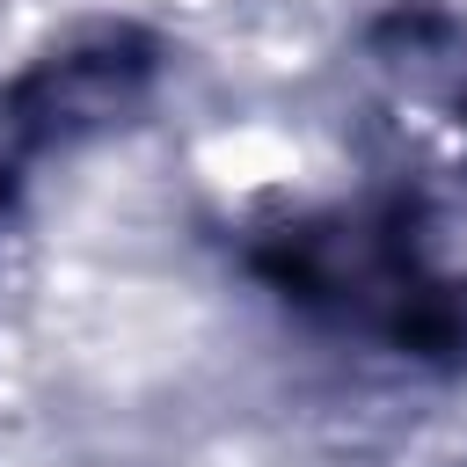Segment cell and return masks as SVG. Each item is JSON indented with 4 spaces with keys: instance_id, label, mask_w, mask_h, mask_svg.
Instances as JSON below:
<instances>
[{
    "instance_id": "1",
    "label": "cell",
    "mask_w": 467,
    "mask_h": 467,
    "mask_svg": "<svg viewBox=\"0 0 467 467\" xmlns=\"http://www.w3.org/2000/svg\"><path fill=\"white\" fill-rule=\"evenodd\" d=\"M255 277L336 336L409 365H467V270L409 204H314L255 234Z\"/></svg>"
},
{
    "instance_id": "2",
    "label": "cell",
    "mask_w": 467,
    "mask_h": 467,
    "mask_svg": "<svg viewBox=\"0 0 467 467\" xmlns=\"http://www.w3.org/2000/svg\"><path fill=\"white\" fill-rule=\"evenodd\" d=\"M161 73V44L139 29H88L44 51L7 95H0V168L15 175L29 153L73 146L102 124H117Z\"/></svg>"
}]
</instances>
